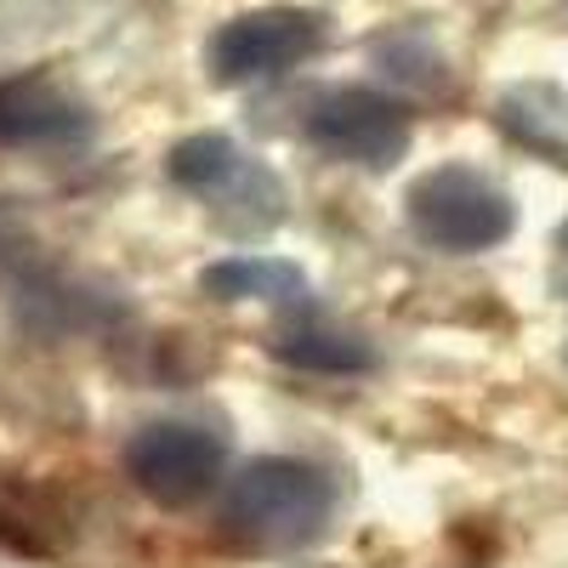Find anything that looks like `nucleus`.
<instances>
[{
  "mask_svg": "<svg viewBox=\"0 0 568 568\" xmlns=\"http://www.w3.org/2000/svg\"><path fill=\"white\" fill-rule=\"evenodd\" d=\"M336 489L313 460L296 455H256L227 478L222 495V524L233 540L256 551H302L329 529Z\"/></svg>",
  "mask_w": 568,
  "mask_h": 568,
  "instance_id": "nucleus-1",
  "label": "nucleus"
},
{
  "mask_svg": "<svg viewBox=\"0 0 568 568\" xmlns=\"http://www.w3.org/2000/svg\"><path fill=\"white\" fill-rule=\"evenodd\" d=\"M404 205H409V227L433 251H449V256L495 251L517 227L511 194L495 176H484L478 165H438V171L415 176Z\"/></svg>",
  "mask_w": 568,
  "mask_h": 568,
  "instance_id": "nucleus-2",
  "label": "nucleus"
},
{
  "mask_svg": "<svg viewBox=\"0 0 568 568\" xmlns=\"http://www.w3.org/2000/svg\"><path fill=\"white\" fill-rule=\"evenodd\" d=\"M324 45V12L313 7H251L216 23L205 40V69L216 85H256L302 69Z\"/></svg>",
  "mask_w": 568,
  "mask_h": 568,
  "instance_id": "nucleus-3",
  "label": "nucleus"
},
{
  "mask_svg": "<svg viewBox=\"0 0 568 568\" xmlns=\"http://www.w3.org/2000/svg\"><path fill=\"white\" fill-rule=\"evenodd\" d=\"M302 131L324 160L358 165V171H393L415 142L409 103H398L393 91H375V85H336L324 98H313Z\"/></svg>",
  "mask_w": 568,
  "mask_h": 568,
  "instance_id": "nucleus-4",
  "label": "nucleus"
},
{
  "mask_svg": "<svg viewBox=\"0 0 568 568\" xmlns=\"http://www.w3.org/2000/svg\"><path fill=\"white\" fill-rule=\"evenodd\" d=\"M165 171H171V182L182 187V194H194V200H205L216 211H233L245 227L278 222V205H284L278 176L256 154H245L233 136H222V131L182 136L171 149V160H165Z\"/></svg>",
  "mask_w": 568,
  "mask_h": 568,
  "instance_id": "nucleus-5",
  "label": "nucleus"
},
{
  "mask_svg": "<svg viewBox=\"0 0 568 568\" xmlns=\"http://www.w3.org/2000/svg\"><path fill=\"white\" fill-rule=\"evenodd\" d=\"M222 466H227L222 438L205 433V426H187V420H154L125 444L131 484L171 511L205 500L222 484Z\"/></svg>",
  "mask_w": 568,
  "mask_h": 568,
  "instance_id": "nucleus-6",
  "label": "nucleus"
},
{
  "mask_svg": "<svg viewBox=\"0 0 568 568\" xmlns=\"http://www.w3.org/2000/svg\"><path fill=\"white\" fill-rule=\"evenodd\" d=\"M91 131V114L52 74L0 80V149H58Z\"/></svg>",
  "mask_w": 568,
  "mask_h": 568,
  "instance_id": "nucleus-7",
  "label": "nucleus"
},
{
  "mask_svg": "<svg viewBox=\"0 0 568 568\" xmlns=\"http://www.w3.org/2000/svg\"><path fill=\"white\" fill-rule=\"evenodd\" d=\"M200 291L216 302H273V307H296L307 296V278L296 262H278V256H227L211 262L200 273Z\"/></svg>",
  "mask_w": 568,
  "mask_h": 568,
  "instance_id": "nucleus-8",
  "label": "nucleus"
},
{
  "mask_svg": "<svg viewBox=\"0 0 568 568\" xmlns=\"http://www.w3.org/2000/svg\"><path fill=\"white\" fill-rule=\"evenodd\" d=\"M273 358L307 369V375H364L375 369V347L364 336H347V329H324V324H296L273 336Z\"/></svg>",
  "mask_w": 568,
  "mask_h": 568,
  "instance_id": "nucleus-9",
  "label": "nucleus"
},
{
  "mask_svg": "<svg viewBox=\"0 0 568 568\" xmlns=\"http://www.w3.org/2000/svg\"><path fill=\"white\" fill-rule=\"evenodd\" d=\"M557 245H562V251H568V222H562V227H557Z\"/></svg>",
  "mask_w": 568,
  "mask_h": 568,
  "instance_id": "nucleus-10",
  "label": "nucleus"
},
{
  "mask_svg": "<svg viewBox=\"0 0 568 568\" xmlns=\"http://www.w3.org/2000/svg\"><path fill=\"white\" fill-rule=\"evenodd\" d=\"M562 296H568V278H562Z\"/></svg>",
  "mask_w": 568,
  "mask_h": 568,
  "instance_id": "nucleus-11",
  "label": "nucleus"
}]
</instances>
